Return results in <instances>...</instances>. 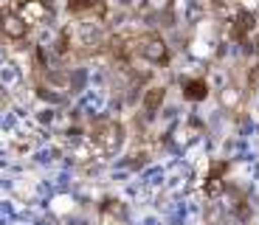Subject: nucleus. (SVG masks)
Returning a JSON list of instances; mask_svg holds the SVG:
<instances>
[{
  "instance_id": "1",
  "label": "nucleus",
  "mask_w": 259,
  "mask_h": 225,
  "mask_svg": "<svg viewBox=\"0 0 259 225\" xmlns=\"http://www.w3.org/2000/svg\"><path fill=\"white\" fill-rule=\"evenodd\" d=\"M93 141L99 144V149L102 152H116L118 147H121V141H124V129H121V124H116V121H102L96 127V132H93Z\"/></svg>"
},
{
  "instance_id": "2",
  "label": "nucleus",
  "mask_w": 259,
  "mask_h": 225,
  "mask_svg": "<svg viewBox=\"0 0 259 225\" xmlns=\"http://www.w3.org/2000/svg\"><path fill=\"white\" fill-rule=\"evenodd\" d=\"M138 54L152 65H163L169 59V48H166L161 34H144V37L138 39Z\"/></svg>"
},
{
  "instance_id": "3",
  "label": "nucleus",
  "mask_w": 259,
  "mask_h": 225,
  "mask_svg": "<svg viewBox=\"0 0 259 225\" xmlns=\"http://www.w3.org/2000/svg\"><path fill=\"white\" fill-rule=\"evenodd\" d=\"M0 31H3V37H9V39H23V37H28L31 26H28L14 9H9V12L0 14Z\"/></svg>"
},
{
  "instance_id": "4",
  "label": "nucleus",
  "mask_w": 259,
  "mask_h": 225,
  "mask_svg": "<svg viewBox=\"0 0 259 225\" xmlns=\"http://www.w3.org/2000/svg\"><path fill=\"white\" fill-rule=\"evenodd\" d=\"M14 12L26 20L28 26H34V23H46V20L51 17V9H48L46 0H26V3H20Z\"/></svg>"
},
{
  "instance_id": "5",
  "label": "nucleus",
  "mask_w": 259,
  "mask_h": 225,
  "mask_svg": "<svg viewBox=\"0 0 259 225\" xmlns=\"http://www.w3.org/2000/svg\"><path fill=\"white\" fill-rule=\"evenodd\" d=\"M183 93H186V99H192V102H203V99L208 96V84L203 82V79H189V82L183 84Z\"/></svg>"
},
{
  "instance_id": "6",
  "label": "nucleus",
  "mask_w": 259,
  "mask_h": 225,
  "mask_svg": "<svg viewBox=\"0 0 259 225\" xmlns=\"http://www.w3.org/2000/svg\"><path fill=\"white\" fill-rule=\"evenodd\" d=\"M163 99H166V90L163 87H149L147 93H144V110H147V113H158Z\"/></svg>"
},
{
  "instance_id": "7",
  "label": "nucleus",
  "mask_w": 259,
  "mask_h": 225,
  "mask_svg": "<svg viewBox=\"0 0 259 225\" xmlns=\"http://www.w3.org/2000/svg\"><path fill=\"white\" fill-rule=\"evenodd\" d=\"M144 3H147L149 12H155V14L169 12V9H172V0H144Z\"/></svg>"
},
{
  "instance_id": "8",
  "label": "nucleus",
  "mask_w": 259,
  "mask_h": 225,
  "mask_svg": "<svg viewBox=\"0 0 259 225\" xmlns=\"http://www.w3.org/2000/svg\"><path fill=\"white\" fill-rule=\"evenodd\" d=\"M248 48H251V51L259 57V26H256V31L251 34V39H248Z\"/></svg>"
},
{
  "instance_id": "9",
  "label": "nucleus",
  "mask_w": 259,
  "mask_h": 225,
  "mask_svg": "<svg viewBox=\"0 0 259 225\" xmlns=\"http://www.w3.org/2000/svg\"><path fill=\"white\" fill-rule=\"evenodd\" d=\"M104 0H76V9H96L102 6Z\"/></svg>"
}]
</instances>
